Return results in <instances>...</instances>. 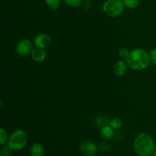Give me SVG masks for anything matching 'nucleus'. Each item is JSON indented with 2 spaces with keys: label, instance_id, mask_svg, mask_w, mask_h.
<instances>
[{
  "label": "nucleus",
  "instance_id": "1",
  "mask_svg": "<svg viewBox=\"0 0 156 156\" xmlns=\"http://www.w3.org/2000/svg\"><path fill=\"white\" fill-rule=\"evenodd\" d=\"M133 150L138 156H151L155 151L153 138L147 133H140L133 143Z\"/></svg>",
  "mask_w": 156,
  "mask_h": 156
},
{
  "label": "nucleus",
  "instance_id": "2",
  "mask_svg": "<svg viewBox=\"0 0 156 156\" xmlns=\"http://www.w3.org/2000/svg\"><path fill=\"white\" fill-rule=\"evenodd\" d=\"M127 65L134 70L146 69L150 64V56L146 50L143 49H135L129 52V55L126 59Z\"/></svg>",
  "mask_w": 156,
  "mask_h": 156
},
{
  "label": "nucleus",
  "instance_id": "3",
  "mask_svg": "<svg viewBox=\"0 0 156 156\" xmlns=\"http://www.w3.org/2000/svg\"><path fill=\"white\" fill-rule=\"evenodd\" d=\"M28 141L26 132L23 129H16L10 135L7 144L12 151H19L24 149Z\"/></svg>",
  "mask_w": 156,
  "mask_h": 156
},
{
  "label": "nucleus",
  "instance_id": "4",
  "mask_svg": "<svg viewBox=\"0 0 156 156\" xmlns=\"http://www.w3.org/2000/svg\"><path fill=\"white\" fill-rule=\"evenodd\" d=\"M124 7L122 0H107L102 5V11L108 16L115 18L123 13Z\"/></svg>",
  "mask_w": 156,
  "mask_h": 156
},
{
  "label": "nucleus",
  "instance_id": "5",
  "mask_svg": "<svg viewBox=\"0 0 156 156\" xmlns=\"http://www.w3.org/2000/svg\"><path fill=\"white\" fill-rule=\"evenodd\" d=\"M17 54L21 56H27L33 51V44L29 39H22L16 45Z\"/></svg>",
  "mask_w": 156,
  "mask_h": 156
},
{
  "label": "nucleus",
  "instance_id": "6",
  "mask_svg": "<svg viewBox=\"0 0 156 156\" xmlns=\"http://www.w3.org/2000/svg\"><path fill=\"white\" fill-rule=\"evenodd\" d=\"M79 150L85 156H94L98 152V146L94 142L86 140L79 145Z\"/></svg>",
  "mask_w": 156,
  "mask_h": 156
},
{
  "label": "nucleus",
  "instance_id": "7",
  "mask_svg": "<svg viewBox=\"0 0 156 156\" xmlns=\"http://www.w3.org/2000/svg\"><path fill=\"white\" fill-rule=\"evenodd\" d=\"M51 42V37L48 34L44 33L36 35L34 39V44L35 47L44 49V50L50 47Z\"/></svg>",
  "mask_w": 156,
  "mask_h": 156
},
{
  "label": "nucleus",
  "instance_id": "8",
  "mask_svg": "<svg viewBox=\"0 0 156 156\" xmlns=\"http://www.w3.org/2000/svg\"><path fill=\"white\" fill-rule=\"evenodd\" d=\"M30 56H31L32 59L34 62H44L46 59V58H47V53H46L44 49L36 47V48L33 50Z\"/></svg>",
  "mask_w": 156,
  "mask_h": 156
},
{
  "label": "nucleus",
  "instance_id": "9",
  "mask_svg": "<svg viewBox=\"0 0 156 156\" xmlns=\"http://www.w3.org/2000/svg\"><path fill=\"white\" fill-rule=\"evenodd\" d=\"M127 63L123 60H118L114 65V73L116 76H122L126 73Z\"/></svg>",
  "mask_w": 156,
  "mask_h": 156
},
{
  "label": "nucleus",
  "instance_id": "10",
  "mask_svg": "<svg viewBox=\"0 0 156 156\" xmlns=\"http://www.w3.org/2000/svg\"><path fill=\"white\" fill-rule=\"evenodd\" d=\"M101 136L103 140H112L113 137L114 136V129L111 127L110 125H107V126H103L101 129Z\"/></svg>",
  "mask_w": 156,
  "mask_h": 156
},
{
  "label": "nucleus",
  "instance_id": "11",
  "mask_svg": "<svg viewBox=\"0 0 156 156\" xmlns=\"http://www.w3.org/2000/svg\"><path fill=\"white\" fill-rule=\"evenodd\" d=\"M30 152L31 156H44V148L40 143H34L30 148Z\"/></svg>",
  "mask_w": 156,
  "mask_h": 156
},
{
  "label": "nucleus",
  "instance_id": "12",
  "mask_svg": "<svg viewBox=\"0 0 156 156\" xmlns=\"http://www.w3.org/2000/svg\"><path fill=\"white\" fill-rule=\"evenodd\" d=\"M9 139V136L8 135L7 131L3 127H1V129H0V145L4 146V145L7 144Z\"/></svg>",
  "mask_w": 156,
  "mask_h": 156
},
{
  "label": "nucleus",
  "instance_id": "13",
  "mask_svg": "<svg viewBox=\"0 0 156 156\" xmlns=\"http://www.w3.org/2000/svg\"><path fill=\"white\" fill-rule=\"evenodd\" d=\"M110 122H111V120H110L108 117L101 116V117H98L97 119H96L95 124L96 126L102 128L103 126L110 124Z\"/></svg>",
  "mask_w": 156,
  "mask_h": 156
},
{
  "label": "nucleus",
  "instance_id": "14",
  "mask_svg": "<svg viewBox=\"0 0 156 156\" xmlns=\"http://www.w3.org/2000/svg\"><path fill=\"white\" fill-rule=\"evenodd\" d=\"M111 146L109 143L108 142H102L100 144L98 145V151H100L101 152H108L111 150Z\"/></svg>",
  "mask_w": 156,
  "mask_h": 156
},
{
  "label": "nucleus",
  "instance_id": "15",
  "mask_svg": "<svg viewBox=\"0 0 156 156\" xmlns=\"http://www.w3.org/2000/svg\"><path fill=\"white\" fill-rule=\"evenodd\" d=\"M46 4L53 10H56L59 7L60 5V0H44Z\"/></svg>",
  "mask_w": 156,
  "mask_h": 156
},
{
  "label": "nucleus",
  "instance_id": "16",
  "mask_svg": "<svg viewBox=\"0 0 156 156\" xmlns=\"http://www.w3.org/2000/svg\"><path fill=\"white\" fill-rule=\"evenodd\" d=\"M125 6L129 9H136L140 4V0H123Z\"/></svg>",
  "mask_w": 156,
  "mask_h": 156
},
{
  "label": "nucleus",
  "instance_id": "17",
  "mask_svg": "<svg viewBox=\"0 0 156 156\" xmlns=\"http://www.w3.org/2000/svg\"><path fill=\"white\" fill-rule=\"evenodd\" d=\"M109 125L114 129H119L122 126V121L119 118H114L111 120Z\"/></svg>",
  "mask_w": 156,
  "mask_h": 156
},
{
  "label": "nucleus",
  "instance_id": "18",
  "mask_svg": "<svg viewBox=\"0 0 156 156\" xmlns=\"http://www.w3.org/2000/svg\"><path fill=\"white\" fill-rule=\"evenodd\" d=\"M66 5L70 7H79L82 5V0H63Z\"/></svg>",
  "mask_w": 156,
  "mask_h": 156
},
{
  "label": "nucleus",
  "instance_id": "19",
  "mask_svg": "<svg viewBox=\"0 0 156 156\" xmlns=\"http://www.w3.org/2000/svg\"><path fill=\"white\" fill-rule=\"evenodd\" d=\"M2 149L1 153H0V156H9L12 153V150L10 147L9 146V145L5 144L4 146H2Z\"/></svg>",
  "mask_w": 156,
  "mask_h": 156
},
{
  "label": "nucleus",
  "instance_id": "20",
  "mask_svg": "<svg viewBox=\"0 0 156 156\" xmlns=\"http://www.w3.org/2000/svg\"><path fill=\"white\" fill-rule=\"evenodd\" d=\"M129 50H127L126 48H121L120 50H119V56L122 58H124L125 59L129 56Z\"/></svg>",
  "mask_w": 156,
  "mask_h": 156
},
{
  "label": "nucleus",
  "instance_id": "21",
  "mask_svg": "<svg viewBox=\"0 0 156 156\" xmlns=\"http://www.w3.org/2000/svg\"><path fill=\"white\" fill-rule=\"evenodd\" d=\"M149 56H150V60L151 62L156 65V48L152 49L149 53Z\"/></svg>",
  "mask_w": 156,
  "mask_h": 156
},
{
  "label": "nucleus",
  "instance_id": "22",
  "mask_svg": "<svg viewBox=\"0 0 156 156\" xmlns=\"http://www.w3.org/2000/svg\"><path fill=\"white\" fill-rule=\"evenodd\" d=\"M152 156H156V150L155 151V152H154L153 155H152Z\"/></svg>",
  "mask_w": 156,
  "mask_h": 156
}]
</instances>
